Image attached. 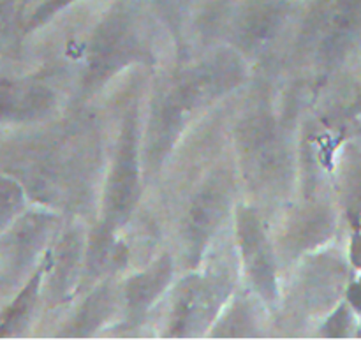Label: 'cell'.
Wrapping results in <instances>:
<instances>
[{"instance_id": "obj_1", "label": "cell", "mask_w": 361, "mask_h": 340, "mask_svg": "<svg viewBox=\"0 0 361 340\" xmlns=\"http://www.w3.org/2000/svg\"><path fill=\"white\" fill-rule=\"evenodd\" d=\"M245 80V63L236 49H217L169 80L152 102L145 134V164L157 171L194 116L228 95Z\"/></svg>"}, {"instance_id": "obj_2", "label": "cell", "mask_w": 361, "mask_h": 340, "mask_svg": "<svg viewBox=\"0 0 361 340\" xmlns=\"http://www.w3.org/2000/svg\"><path fill=\"white\" fill-rule=\"evenodd\" d=\"M99 138L90 126L73 123L35 141L14 157L27 194L59 208H83L99 171Z\"/></svg>"}, {"instance_id": "obj_3", "label": "cell", "mask_w": 361, "mask_h": 340, "mask_svg": "<svg viewBox=\"0 0 361 340\" xmlns=\"http://www.w3.org/2000/svg\"><path fill=\"white\" fill-rule=\"evenodd\" d=\"M236 150L243 178L264 200L282 198L295 176L288 133L270 108L257 104L236 123Z\"/></svg>"}, {"instance_id": "obj_4", "label": "cell", "mask_w": 361, "mask_h": 340, "mask_svg": "<svg viewBox=\"0 0 361 340\" xmlns=\"http://www.w3.org/2000/svg\"><path fill=\"white\" fill-rule=\"evenodd\" d=\"M150 62H154V41L145 16L130 2L115 4L94 28L88 42L81 90L92 94L120 71Z\"/></svg>"}, {"instance_id": "obj_5", "label": "cell", "mask_w": 361, "mask_h": 340, "mask_svg": "<svg viewBox=\"0 0 361 340\" xmlns=\"http://www.w3.org/2000/svg\"><path fill=\"white\" fill-rule=\"evenodd\" d=\"M140 109L133 102L123 111L111 168L102 190V217L87 240L88 250L106 254L115 249V235L133 217L141 198Z\"/></svg>"}, {"instance_id": "obj_6", "label": "cell", "mask_w": 361, "mask_h": 340, "mask_svg": "<svg viewBox=\"0 0 361 340\" xmlns=\"http://www.w3.org/2000/svg\"><path fill=\"white\" fill-rule=\"evenodd\" d=\"M235 289V263L219 256L201 274H190L176 286L166 335L189 339L207 334Z\"/></svg>"}, {"instance_id": "obj_7", "label": "cell", "mask_w": 361, "mask_h": 340, "mask_svg": "<svg viewBox=\"0 0 361 340\" xmlns=\"http://www.w3.org/2000/svg\"><path fill=\"white\" fill-rule=\"evenodd\" d=\"M235 190V171L228 164L212 169L194 189L180 226L183 260L189 268L197 267L207 256L208 245L231 212Z\"/></svg>"}, {"instance_id": "obj_8", "label": "cell", "mask_w": 361, "mask_h": 340, "mask_svg": "<svg viewBox=\"0 0 361 340\" xmlns=\"http://www.w3.org/2000/svg\"><path fill=\"white\" fill-rule=\"evenodd\" d=\"M236 245L252 291L268 305L279 302V270L267 226L250 205L236 207Z\"/></svg>"}, {"instance_id": "obj_9", "label": "cell", "mask_w": 361, "mask_h": 340, "mask_svg": "<svg viewBox=\"0 0 361 340\" xmlns=\"http://www.w3.org/2000/svg\"><path fill=\"white\" fill-rule=\"evenodd\" d=\"M59 219L51 212L21 214L0 240V284L14 282L34 263L55 235Z\"/></svg>"}, {"instance_id": "obj_10", "label": "cell", "mask_w": 361, "mask_h": 340, "mask_svg": "<svg viewBox=\"0 0 361 340\" xmlns=\"http://www.w3.org/2000/svg\"><path fill=\"white\" fill-rule=\"evenodd\" d=\"M289 20L286 0H254L243 7L233 27V41L242 55H261L279 39Z\"/></svg>"}, {"instance_id": "obj_11", "label": "cell", "mask_w": 361, "mask_h": 340, "mask_svg": "<svg viewBox=\"0 0 361 340\" xmlns=\"http://www.w3.org/2000/svg\"><path fill=\"white\" fill-rule=\"evenodd\" d=\"M87 257V238L80 226H71L60 235L53 253L46 254L48 300L51 305L66 303L80 286Z\"/></svg>"}, {"instance_id": "obj_12", "label": "cell", "mask_w": 361, "mask_h": 340, "mask_svg": "<svg viewBox=\"0 0 361 340\" xmlns=\"http://www.w3.org/2000/svg\"><path fill=\"white\" fill-rule=\"evenodd\" d=\"M361 30V0H331L316 23L317 59L334 66L342 59Z\"/></svg>"}, {"instance_id": "obj_13", "label": "cell", "mask_w": 361, "mask_h": 340, "mask_svg": "<svg viewBox=\"0 0 361 340\" xmlns=\"http://www.w3.org/2000/svg\"><path fill=\"white\" fill-rule=\"evenodd\" d=\"M55 90L32 80H0V123L37 122L51 115Z\"/></svg>"}, {"instance_id": "obj_14", "label": "cell", "mask_w": 361, "mask_h": 340, "mask_svg": "<svg viewBox=\"0 0 361 340\" xmlns=\"http://www.w3.org/2000/svg\"><path fill=\"white\" fill-rule=\"evenodd\" d=\"M173 275H175L173 257L169 254H162L150 267L130 275L123 282L120 295H122L127 321L130 324H137L150 312L154 303L168 291Z\"/></svg>"}, {"instance_id": "obj_15", "label": "cell", "mask_w": 361, "mask_h": 340, "mask_svg": "<svg viewBox=\"0 0 361 340\" xmlns=\"http://www.w3.org/2000/svg\"><path fill=\"white\" fill-rule=\"evenodd\" d=\"M334 233V215L323 205H309L293 215L282 238V249L289 257L302 256L307 250L326 242Z\"/></svg>"}, {"instance_id": "obj_16", "label": "cell", "mask_w": 361, "mask_h": 340, "mask_svg": "<svg viewBox=\"0 0 361 340\" xmlns=\"http://www.w3.org/2000/svg\"><path fill=\"white\" fill-rule=\"evenodd\" d=\"M122 298L120 288L113 281L101 282L90 295L85 298L80 309L73 316V320L63 328L62 337H92L97 334L118 309V302Z\"/></svg>"}, {"instance_id": "obj_17", "label": "cell", "mask_w": 361, "mask_h": 340, "mask_svg": "<svg viewBox=\"0 0 361 340\" xmlns=\"http://www.w3.org/2000/svg\"><path fill=\"white\" fill-rule=\"evenodd\" d=\"M46 267H48V260L44 256V260L35 268L30 279L25 282L20 293L14 296L13 302L0 314V339L23 335L27 328L30 327L35 309L39 305V298H41L42 279L46 275Z\"/></svg>"}, {"instance_id": "obj_18", "label": "cell", "mask_w": 361, "mask_h": 340, "mask_svg": "<svg viewBox=\"0 0 361 340\" xmlns=\"http://www.w3.org/2000/svg\"><path fill=\"white\" fill-rule=\"evenodd\" d=\"M341 267L334 260H314L300 279V298L310 309H321L330 302L331 295L338 291Z\"/></svg>"}, {"instance_id": "obj_19", "label": "cell", "mask_w": 361, "mask_h": 340, "mask_svg": "<svg viewBox=\"0 0 361 340\" xmlns=\"http://www.w3.org/2000/svg\"><path fill=\"white\" fill-rule=\"evenodd\" d=\"M210 337H254L257 335L256 316L252 305L247 300H238L228 312L222 316L219 324L212 332Z\"/></svg>"}, {"instance_id": "obj_20", "label": "cell", "mask_w": 361, "mask_h": 340, "mask_svg": "<svg viewBox=\"0 0 361 340\" xmlns=\"http://www.w3.org/2000/svg\"><path fill=\"white\" fill-rule=\"evenodd\" d=\"M27 190L13 175H0V233L6 231L25 210Z\"/></svg>"}, {"instance_id": "obj_21", "label": "cell", "mask_w": 361, "mask_h": 340, "mask_svg": "<svg viewBox=\"0 0 361 340\" xmlns=\"http://www.w3.org/2000/svg\"><path fill=\"white\" fill-rule=\"evenodd\" d=\"M23 0H0V51L11 48L20 23Z\"/></svg>"}, {"instance_id": "obj_22", "label": "cell", "mask_w": 361, "mask_h": 340, "mask_svg": "<svg viewBox=\"0 0 361 340\" xmlns=\"http://www.w3.org/2000/svg\"><path fill=\"white\" fill-rule=\"evenodd\" d=\"M76 0H41L39 6L35 7L34 13L28 18L27 25H25V32H32L35 28L42 27L44 23H48L53 16L63 11L66 7H69L71 4H74Z\"/></svg>"}, {"instance_id": "obj_23", "label": "cell", "mask_w": 361, "mask_h": 340, "mask_svg": "<svg viewBox=\"0 0 361 340\" xmlns=\"http://www.w3.org/2000/svg\"><path fill=\"white\" fill-rule=\"evenodd\" d=\"M349 323V314L345 312V309H338L337 312L334 314L330 321H328V335L330 337H341V335L345 334V328H348Z\"/></svg>"}, {"instance_id": "obj_24", "label": "cell", "mask_w": 361, "mask_h": 340, "mask_svg": "<svg viewBox=\"0 0 361 340\" xmlns=\"http://www.w3.org/2000/svg\"><path fill=\"white\" fill-rule=\"evenodd\" d=\"M351 257H353V263L361 268V235L355 236V242H353V247H351Z\"/></svg>"}, {"instance_id": "obj_25", "label": "cell", "mask_w": 361, "mask_h": 340, "mask_svg": "<svg viewBox=\"0 0 361 340\" xmlns=\"http://www.w3.org/2000/svg\"><path fill=\"white\" fill-rule=\"evenodd\" d=\"M349 300L356 309L361 310V284H355L349 289Z\"/></svg>"}]
</instances>
